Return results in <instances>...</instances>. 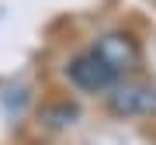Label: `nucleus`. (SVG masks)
<instances>
[{"instance_id": "1", "label": "nucleus", "mask_w": 156, "mask_h": 145, "mask_svg": "<svg viewBox=\"0 0 156 145\" xmlns=\"http://www.w3.org/2000/svg\"><path fill=\"white\" fill-rule=\"evenodd\" d=\"M66 76H69V83L76 90H83V93H104V90H111L118 83V72L111 66H104L94 52H83V56L69 59Z\"/></svg>"}, {"instance_id": "2", "label": "nucleus", "mask_w": 156, "mask_h": 145, "mask_svg": "<svg viewBox=\"0 0 156 145\" xmlns=\"http://www.w3.org/2000/svg\"><path fill=\"white\" fill-rule=\"evenodd\" d=\"M108 111L118 117H135V114H153L156 111V90L142 83H115L108 93Z\"/></svg>"}, {"instance_id": "3", "label": "nucleus", "mask_w": 156, "mask_h": 145, "mask_svg": "<svg viewBox=\"0 0 156 145\" xmlns=\"http://www.w3.org/2000/svg\"><path fill=\"white\" fill-rule=\"evenodd\" d=\"M90 52H94L104 66H111L115 72H125V69H132L135 62H139V42H135L132 35H125V31H108V35H101Z\"/></svg>"}, {"instance_id": "4", "label": "nucleus", "mask_w": 156, "mask_h": 145, "mask_svg": "<svg viewBox=\"0 0 156 145\" xmlns=\"http://www.w3.org/2000/svg\"><path fill=\"white\" fill-rule=\"evenodd\" d=\"M76 117H80V107L69 104V100H62V104H52V107H42L38 121L49 124V128H66V124H73Z\"/></svg>"}]
</instances>
